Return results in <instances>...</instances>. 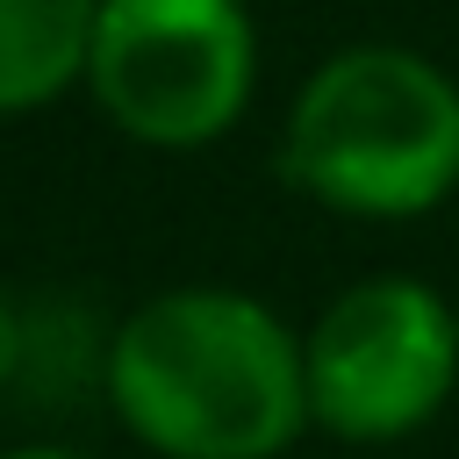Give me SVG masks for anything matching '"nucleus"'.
Returning a JSON list of instances; mask_svg holds the SVG:
<instances>
[{
  "instance_id": "obj_7",
  "label": "nucleus",
  "mask_w": 459,
  "mask_h": 459,
  "mask_svg": "<svg viewBox=\"0 0 459 459\" xmlns=\"http://www.w3.org/2000/svg\"><path fill=\"white\" fill-rule=\"evenodd\" d=\"M0 459H86V452H65V445H14V452H0Z\"/></svg>"
},
{
  "instance_id": "obj_3",
  "label": "nucleus",
  "mask_w": 459,
  "mask_h": 459,
  "mask_svg": "<svg viewBox=\"0 0 459 459\" xmlns=\"http://www.w3.org/2000/svg\"><path fill=\"white\" fill-rule=\"evenodd\" d=\"M258 79L244 0H100L86 86L100 115L158 151L215 143Z\"/></svg>"
},
{
  "instance_id": "obj_2",
  "label": "nucleus",
  "mask_w": 459,
  "mask_h": 459,
  "mask_svg": "<svg viewBox=\"0 0 459 459\" xmlns=\"http://www.w3.org/2000/svg\"><path fill=\"white\" fill-rule=\"evenodd\" d=\"M280 172L337 215H430L459 186V86L394 43L337 50L294 93Z\"/></svg>"
},
{
  "instance_id": "obj_5",
  "label": "nucleus",
  "mask_w": 459,
  "mask_h": 459,
  "mask_svg": "<svg viewBox=\"0 0 459 459\" xmlns=\"http://www.w3.org/2000/svg\"><path fill=\"white\" fill-rule=\"evenodd\" d=\"M100 0H0V115H29L86 79Z\"/></svg>"
},
{
  "instance_id": "obj_1",
  "label": "nucleus",
  "mask_w": 459,
  "mask_h": 459,
  "mask_svg": "<svg viewBox=\"0 0 459 459\" xmlns=\"http://www.w3.org/2000/svg\"><path fill=\"white\" fill-rule=\"evenodd\" d=\"M100 387L165 459H280L308 423L294 330L237 287H172L122 316Z\"/></svg>"
},
{
  "instance_id": "obj_4",
  "label": "nucleus",
  "mask_w": 459,
  "mask_h": 459,
  "mask_svg": "<svg viewBox=\"0 0 459 459\" xmlns=\"http://www.w3.org/2000/svg\"><path fill=\"white\" fill-rule=\"evenodd\" d=\"M301 359L316 430L344 445H394L452 402L459 316L423 280H359L316 316Z\"/></svg>"
},
{
  "instance_id": "obj_6",
  "label": "nucleus",
  "mask_w": 459,
  "mask_h": 459,
  "mask_svg": "<svg viewBox=\"0 0 459 459\" xmlns=\"http://www.w3.org/2000/svg\"><path fill=\"white\" fill-rule=\"evenodd\" d=\"M22 366H29V323H22V308L0 294V394L22 380Z\"/></svg>"
}]
</instances>
